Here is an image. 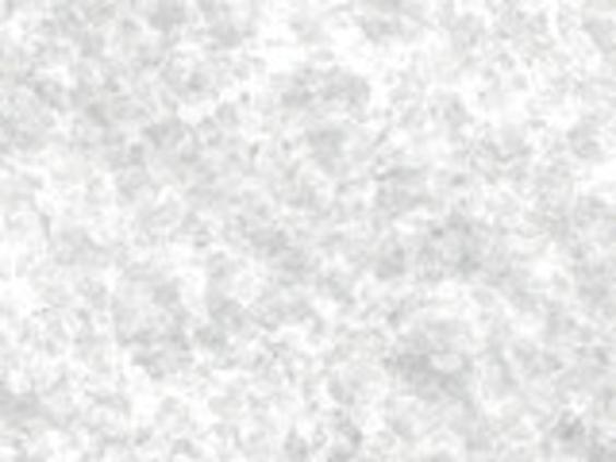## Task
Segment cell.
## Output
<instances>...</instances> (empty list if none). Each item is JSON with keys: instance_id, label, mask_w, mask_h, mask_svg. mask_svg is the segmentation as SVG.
<instances>
[{"instance_id": "1", "label": "cell", "mask_w": 616, "mask_h": 462, "mask_svg": "<svg viewBox=\"0 0 616 462\" xmlns=\"http://www.w3.org/2000/svg\"><path fill=\"white\" fill-rule=\"evenodd\" d=\"M282 32L285 43H293L297 50H320V47H335V32L324 20L320 4H293L282 12Z\"/></svg>"}, {"instance_id": "3", "label": "cell", "mask_w": 616, "mask_h": 462, "mask_svg": "<svg viewBox=\"0 0 616 462\" xmlns=\"http://www.w3.org/2000/svg\"><path fill=\"white\" fill-rule=\"evenodd\" d=\"M489 39V24L478 9H459L451 16V24L439 32V43L454 55H478Z\"/></svg>"}, {"instance_id": "10", "label": "cell", "mask_w": 616, "mask_h": 462, "mask_svg": "<svg viewBox=\"0 0 616 462\" xmlns=\"http://www.w3.org/2000/svg\"><path fill=\"white\" fill-rule=\"evenodd\" d=\"M70 55L82 62H100L108 55V32H93V27H78L70 39Z\"/></svg>"}, {"instance_id": "7", "label": "cell", "mask_w": 616, "mask_h": 462, "mask_svg": "<svg viewBox=\"0 0 616 462\" xmlns=\"http://www.w3.org/2000/svg\"><path fill=\"white\" fill-rule=\"evenodd\" d=\"M27 93L35 97V105H43L50 116H70V85L58 73H35Z\"/></svg>"}, {"instance_id": "12", "label": "cell", "mask_w": 616, "mask_h": 462, "mask_svg": "<svg viewBox=\"0 0 616 462\" xmlns=\"http://www.w3.org/2000/svg\"><path fill=\"white\" fill-rule=\"evenodd\" d=\"M20 20V4H0V32H9Z\"/></svg>"}, {"instance_id": "4", "label": "cell", "mask_w": 616, "mask_h": 462, "mask_svg": "<svg viewBox=\"0 0 616 462\" xmlns=\"http://www.w3.org/2000/svg\"><path fill=\"white\" fill-rule=\"evenodd\" d=\"M424 108H428V120L443 131H466V135H471L474 120H478V116L471 112V100L462 97L459 90H431Z\"/></svg>"}, {"instance_id": "5", "label": "cell", "mask_w": 616, "mask_h": 462, "mask_svg": "<svg viewBox=\"0 0 616 462\" xmlns=\"http://www.w3.org/2000/svg\"><path fill=\"white\" fill-rule=\"evenodd\" d=\"M466 100H471V112L486 116V120H501V116H509L512 108H517V100L509 97L501 78H486V82H478Z\"/></svg>"}, {"instance_id": "13", "label": "cell", "mask_w": 616, "mask_h": 462, "mask_svg": "<svg viewBox=\"0 0 616 462\" xmlns=\"http://www.w3.org/2000/svg\"><path fill=\"white\" fill-rule=\"evenodd\" d=\"M9 381H12V378H9V374H4V370H0V386H9Z\"/></svg>"}, {"instance_id": "9", "label": "cell", "mask_w": 616, "mask_h": 462, "mask_svg": "<svg viewBox=\"0 0 616 462\" xmlns=\"http://www.w3.org/2000/svg\"><path fill=\"white\" fill-rule=\"evenodd\" d=\"M320 447L312 443L305 428H285L282 439H277V459L274 462H317Z\"/></svg>"}, {"instance_id": "11", "label": "cell", "mask_w": 616, "mask_h": 462, "mask_svg": "<svg viewBox=\"0 0 616 462\" xmlns=\"http://www.w3.org/2000/svg\"><path fill=\"white\" fill-rule=\"evenodd\" d=\"M317 462H355V451H347V447H335V443H324L317 451Z\"/></svg>"}, {"instance_id": "2", "label": "cell", "mask_w": 616, "mask_h": 462, "mask_svg": "<svg viewBox=\"0 0 616 462\" xmlns=\"http://www.w3.org/2000/svg\"><path fill=\"white\" fill-rule=\"evenodd\" d=\"M251 386H247V378H239V374H227L224 381H216L209 393H204V413H209V420H220V424H244V416L251 413Z\"/></svg>"}, {"instance_id": "8", "label": "cell", "mask_w": 616, "mask_h": 462, "mask_svg": "<svg viewBox=\"0 0 616 462\" xmlns=\"http://www.w3.org/2000/svg\"><path fill=\"white\" fill-rule=\"evenodd\" d=\"M66 277H70V289H73V297H78V305L90 308L93 317L105 320L108 297H112V285H108L100 274H66Z\"/></svg>"}, {"instance_id": "6", "label": "cell", "mask_w": 616, "mask_h": 462, "mask_svg": "<svg viewBox=\"0 0 616 462\" xmlns=\"http://www.w3.org/2000/svg\"><path fill=\"white\" fill-rule=\"evenodd\" d=\"M524 209L528 204L520 201V197H512L509 189H489V193H482V220H489L494 227H505V232H512V227L524 220Z\"/></svg>"}]
</instances>
